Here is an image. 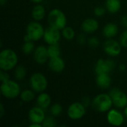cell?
I'll use <instances>...</instances> for the list:
<instances>
[{
  "label": "cell",
  "mask_w": 127,
  "mask_h": 127,
  "mask_svg": "<svg viewBox=\"0 0 127 127\" xmlns=\"http://www.w3.org/2000/svg\"><path fill=\"white\" fill-rule=\"evenodd\" d=\"M9 80H10V76L7 74V71L1 70V71H0V80H1V82L4 83V82H6Z\"/></svg>",
  "instance_id": "1f68e13d"
},
{
  "label": "cell",
  "mask_w": 127,
  "mask_h": 127,
  "mask_svg": "<svg viewBox=\"0 0 127 127\" xmlns=\"http://www.w3.org/2000/svg\"><path fill=\"white\" fill-rule=\"evenodd\" d=\"M119 42L123 48H127V28L121 34Z\"/></svg>",
  "instance_id": "f546056e"
},
{
  "label": "cell",
  "mask_w": 127,
  "mask_h": 127,
  "mask_svg": "<svg viewBox=\"0 0 127 127\" xmlns=\"http://www.w3.org/2000/svg\"><path fill=\"white\" fill-rule=\"evenodd\" d=\"M27 74L25 68L23 65H17L15 68L14 77L16 80H22Z\"/></svg>",
  "instance_id": "d4e9b609"
},
{
  "label": "cell",
  "mask_w": 127,
  "mask_h": 127,
  "mask_svg": "<svg viewBox=\"0 0 127 127\" xmlns=\"http://www.w3.org/2000/svg\"><path fill=\"white\" fill-rule=\"evenodd\" d=\"M33 59L36 63L40 65L48 62L50 57L48 52V48L44 45L37 46L33 51Z\"/></svg>",
  "instance_id": "5bb4252c"
},
{
  "label": "cell",
  "mask_w": 127,
  "mask_h": 127,
  "mask_svg": "<svg viewBox=\"0 0 127 127\" xmlns=\"http://www.w3.org/2000/svg\"><path fill=\"white\" fill-rule=\"evenodd\" d=\"M48 52L50 58L60 57L61 54V48L59 43L48 45Z\"/></svg>",
  "instance_id": "603a6c76"
},
{
  "label": "cell",
  "mask_w": 127,
  "mask_h": 127,
  "mask_svg": "<svg viewBox=\"0 0 127 127\" xmlns=\"http://www.w3.org/2000/svg\"><path fill=\"white\" fill-rule=\"evenodd\" d=\"M92 106L95 111L104 113L108 112L112 108L113 102L109 94L101 93L93 99Z\"/></svg>",
  "instance_id": "7a4b0ae2"
},
{
  "label": "cell",
  "mask_w": 127,
  "mask_h": 127,
  "mask_svg": "<svg viewBox=\"0 0 127 127\" xmlns=\"http://www.w3.org/2000/svg\"><path fill=\"white\" fill-rule=\"evenodd\" d=\"M31 16L35 21L39 22L42 20L45 16V9L44 6L40 4H36V5L32 9Z\"/></svg>",
  "instance_id": "ffe728a7"
},
{
  "label": "cell",
  "mask_w": 127,
  "mask_h": 127,
  "mask_svg": "<svg viewBox=\"0 0 127 127\" xmlns=\"http://www.w3.org/2000/svg\"><path fill=\"white\" fill-rule=\"evenodd\" d=\"M109 95L112 97L113 106L117 109H124L127 106V95L118 88L112 89Z\"/></svg>",
  "instance_id": "ba28073f"
},
{
  "label": "cell",
  "mask_w": 127,
  "mask_h": 127,
  "mask_svg": "<svg viewBox=\"0 0 127 127\" xmlns=\"http://www.w3.org/2000/svg\"><path fill=\"white\" fill-rule=\"evenodd\" d=\"M1 94L7 99L13 100L18 97L21 93V88L19 83L12 80H9L6 82L1 83L0 86Z\"/></svg>",
  "instance_id": "277c9868"
},
{
  "label": "cell",
  "mask_w": 127,
  "mask_h": 127,
  "mask_svg": "<svg viewBox=\"0 0 127 127\" xmlns=\"http://www.w3.org/2000/svg\"><path fill=\"white\" fill-rule=\"evenodd\" d=\"M96 83L100 89H107L111 86L112 78L108 73H103V74H97Z\"/></svg>",
  "instance_id": "e0dca14e"
},
{
  "label": "cell",
  "mask_w": 127,
  "mask_h": 127,
  "mask_svg": "<svg viewBox=\"0 0 127 127\" xmlns=\"http://www.w3.org/2000/svg\"><path fill=\"white\" fill-rule=\"evenodd\" d=\"M30 86L36 93H41L45 92L48 86V81L46 77L40 73H33L30 78Z\"/></svg>",
  "instance_id": "5b68a950"
},
{
  "label": "cell",
  "mask_w": 127,
  "mask_h": 127,
  "mask_svg": "<svg viewBox=\"0 0 127 127\" xmlns=\"http://www.w3.org/2000/svg\"><path fill=\"white\" fill-rule=\"evenodd\" d=\"M116 67V63L111 59H99L95 65V72L96 74L103 73L109 74Z\"/></svg>",
  "instance_id": "30bf717a"
},
{
  "label": "cell",
  "mask_w": 127,
  "mask_h": 127,
  "mask_svg": "<svg viewBox=\"0 0 127 127\" xmlns=\"http://www.w3.org/2000/svg\"><path fill=\"white\" fill-rule=\"evenodd\" d=\"M121 22H122V25L127 28V15H125L122 17Z\"/></svg>",
  "instance_id": "e575fe53"
},
{
  "label": "cell",
  "mask_w": 127,
  "mask_h": 127,
  "mask_svg": "<svg viewBox=\"0 0 127 127\" xmlns=\"http://www.w3.org/2000/svg\"><path fill=\"white\" fill-rule=\"evenodd\" d=\"M122 45L119 41L114 39H107L103 44V51L108 56L111 57H116L119 56L122 51Z\"/></svg>",
  "instance_id": "9c48e42d"
},
{
  "label": "cell",
  "mask_w": 127,
  "mask_h": 127,
  "mask_svg": "<svg viewBox=\"0 0 127 127\" xmlns=\"http://www.w3.org/2000/svg\"><path fill=\"white\" fill-rule=\"evenodd\" d=\"M35 45L33 43V41H28V42H24V44L22 45V52L25 54H30L35 50Z\"/></svg>",
  "instance_id": "4316f807"
},
{
  "label": "cell",
  "mask_w": 127,
  "mask_h": 127,
  "mask_svg": "<svg viewBox=\"0 0 127 127\" xmlns=\"http://www.w3.org/2000/svg\"><path fill=\"white\" fill-rule=\"evenodd\" d=\"M48 67L50 70L55 73H60L64 71L65 68V63L64 60L60 57L50 58L48 60Z\"/></svg>",
  "instance_id": "9a60e30c"
},
{
  "label": "cell",
  "mask_w": 127,
  "mask_h": 127,
  "mask_svg": "<svg viewBox=\"0 0 127 127\" xmlns=\"http://www.w3.org/2000/svg\"><path fill=\"white\" fill-rule=\"evenodd\" d=\"M19 96L22 101L28 103L35 98V92L33 89H25L21 92Z\"/></svg>",
  "instance_id": "7402d4cb"
},
{
  "label": "cell",
  "mask_w": 127,
  "mask_h": 127,
  "mask_svg": "<svg viewBox=\"0 0 127 127\" xmlns=\"http://www.w3.org/2000/svg\"><path fill=\"white\" fill-rule=\"evenodd\" d=\"M78 42H79L80 44H81V45L85 44V43H86V37H85V36H83V34L80 35V36H78Z\"/></svg>",
  "instance_id": "d6a6232c"
},
{
  "label": "cell",
  "mask_w": 127,
  "mask_h": 127,
  "mask_svg": "<svg viewBox=\"0 0 127 127\" xmlns=\"http://www.w3.org/2000/svg\"><path fill=\"white\" fill-rule=\"evenodd\" d=\"M125 69H126V65H125V64H121V65H120V70L122 71H125Z\"/></svg>",
  "instance_id": "74e56055"
},
{
  "label": "cell",
  "mask_w": 127,
  "mask_h": 127,
  "mask_svg": "<svg viewBox=\"0 0 127 127\" xmlns=\"http://www.w3.org/2000/svg\"><path fill=\"white\" fill-rule=\"evenodd\" d=\"M45 117V109L38 106L32 107L28 112V119L31 123H37L42 125Z\"/></svg>",
  "instance_id": "4fadbf2b"
},
{
  "label": "cell",
  "mask_w": 127,
  "mask_h": 127,
  "mask_svg": "<svg viewBox=\"0 0 127 127\" xmlns=\"http://www.w3.org/2000/svg\"><path fill=\"white\" fill-rule=\"evenodd\" d=\"M118 26L114 22H109L103 28V34L107 39H112L115 37L118 33Z\"/></svg>",
  "instance_id": "ac0fdd59"
},
{
  "label": "cell",
  "mask_w": 127,
  "mask_h": 127,
  "mask_svg": "<svg viewBox=\"0 0 127 127\" xmlns=\"http://www.w3.org/2000/svg\"><path fill=\"white\" fill-rule=\"evenodd\" d=\"M4 105L3 103H1L0 104V117L2 118L4 115Z\"/></svg>",
  "instance_id": "d590c367"
},
{
  "label": "cell",
  "mask_w": 127,
  "mask_h": 127,
  "mask_svg": "<svg viewBox=\"0 0 127 127\" xmlns=\"http://www.w3.org/2000/svg\"><path fill=\"white\" fill-rule=\"evenodd\" d=\"M63 112V106L58 103H55L50 106V114L54 117L60 116Z\"/></svg>",
  "instance_id": "484cf974"
},
{
  "label": "cell",
  "mask_w": 127,
  "mask_h": 127,
  "mask_svg": "<svg viewBox=\"0 0 127 127\" xmlns=\"http://www.w3.org/2000/svg\"><path fill=\"white\" fill-rule=\"evenodd\" d=\"M42 125L40 124H37V123H31V124L29 125V127H42Z\"/></svg>",
  "instance_id": "8d00e7d4"
},
{
  "label": "cell",
  "mask_w": 127,
  "mask_h": 127,
  "mask_svg": "<svg viewBox=\"0 0 127 127\" xmlns=\"http://www.w3.org/2000/svg\"><path fill=\"white\" fill-rule=\"evenodd\" d=\"M99 28V22L94 18H87L81 24V29L86 33H92Z\"/></svg>",
  "instance_id": "2e32d148"
},
{
  "label": "cell",
  "mask_w": 127,
  "mask_h": 127,
  "mask_svg": "<svg viewBox=\"0 0 127 127\" xmlns=\"http://www.w3.org/2000/svg\"><path fill=\"white\" fill-rule=\"evenodd\" d=\"M105 7L110 13H116L121 7V0H106Z\"/></svg>",
  "instance_id": "44dd1931"
},
{
  "label": "cell",
  "mask_w": 127,
  "mask_h": 127,
  "mask_svg": "<svg viewBox=\"0 0 127 127\" xmlns=\"http://www.w3.org/2000/svg\"><path fill=\"white\" fill-rule=\"evenodd\" d=\"M86 106L82 102L72 103L67 109V115L68 118L74 121H77L84 117L86 112Z\"/></svg>",
  "instance_id": "52a82bcc"
},
{
  "label": "cell",
  "mask_w": 127,
  "mask_h": 127,
  "mask_svg": "<svg viewBox=\"0 0 127 127\" xmlns=\"http://www.w3.org/2000/svg\"><path fill=\"white\" fill-rule=\"evenodd\" d=\"M106 11H107V10H106V7H104L102 6H97L94 9V14L97 17H101L106 14Z\"/></svg>",
  "instance_id": "f1b7e54d"
},
{
  "label": "cell",
  "mask_w": 127,
  "mask_h": 127,
  "mask_svg": "<svg viewBox=\"0 0 127 127\" xmlns=\"http://www.w3.org/2000/svg\"><path fill=\"white\" fill-rule=\"evenodd\" d=\"M18 56L11 48L3 49L0 53V68L9 71L16 68L18 64Z\"/></svg>",
  "instance_id": "6da1fadb"
},
{
  "label": "cell",
  "mask_w": 127,
  "mask_h": 127,
  "mask_svg": "<svg viewBox=\"0 0 127 127\" xmlns=\"http://www.w3.org/2000/svg\"><path fill=\"white\" fill-rule=\"evenodd\" d=\"M57 126V121L55 117L48 116L45 117L44 121L42 122V127H55Z\"/></svg>",
  "instance_id": "83f0119b"
},
{
  "label": "cell",
  "mask_w": 127,
  "mask_h": 127,
  "mask_svg": "<svg viewBox=\"0 0 127 127\" xmlns=\"http://www.w3.org/2000/svg\"><path fill=\"white\" fill-rule=\"evenodd\" d=\"M36 104L43 109H47L51 106V97L46 92H41L36 97Z\"/></svg>",
  "instance_id": "d6986e66"
},
{
  "label": "cell",
  "mask_w": 127,
  "mask_h": 127,
  "mask_svg": "<svg viewBox=\"0 0 127 127\" xmlns=\"http://www.w3.org/2000/svg\"><path fill=\"white\" fill-rule=\"evenodd\" d=\"M7 0H0V4L1 6L5 5L7 4Z\"/></svg>",
  "instance_id": "ab89813d"
},
{
  "label": "cell",
  "mask_w": 127,
  "mask_h": 127,
  "mask_svg": "<svg viewBox=\"0 0 127 127\" xmlns=\"http://www.w3.org/2000/svg\"><path fill=\"white\" fill-rule=\"evenodd\" d=\"M45 28L42 25L37 21H33L28 24L26 27V34L29 36L33 42L39 41L43 38Z\"/></svg>",
  "instance_id": "8992f818"
},
{
  "label": "cell",
  "mask_w": 127,
  "mask_h": 127,
  "mask_svg": "<svg viewBox=\"0 0 127 127\" xmlns=\"http://www.w3.org/2000/svg\"><path fill=\"white\" fill-rule=\"evenodd\" d=\"M49 26L62 31L67 25V18L63 11L58 8L52 9L48 15Z\"/></svg>",
  "instance_id": "3957f363"
},
{
  "label": "cell",
  "mask_w": 127,
  "mask_h": 127,
  "mask_svg": "<svg viewBox=\"0 0 127 127\" xmlns=\"http://www.w3.org/2000/svg\"><path fill=\"white\" fill-rule=\"evenodd\" d=\"M124 116L127 118V106L124 109Z\"/></svg>",
  "instance_id": "60d3db41"
},
{
  "label": "cell",
  "mask_w": 127,
  "mask_h": 127,
  "mask_svg": "<svg viewBox=\"0 0 127 127\" xmlns=\"http://www.w3.org/2000/svg\"><path fill=\"white\" fill-rule=\"evenodd\" d=\"M82 103H83V104L86 107H87V106H89V104H90V100H89L88 97H84V98L83 99Z\"/></svg>",
  "instance_id": "836d02e7"
},
{
  "label": "cell",
  "mask_w": 127,
  "mask_h": 127,
  "mask_svg": "<svg viewBox=\"0 0 127 127\" xmlns=\"http://www.w3.org/2000/svg\"><path fill=\"white\" fill-rule=\"evenodd\" d=\"M124 115L115 109H111L106 115L107 122L113 127H121L124 123Z\"/></svg>",
  "instance_id": "7c38bea8"
},
{
  "label": "cell",
  "mask_w": 127,
  "mask_h": 127,
  "mask_svg": "<svg viewBox=\"0 0 127 127\" xmlns=\"http://www.w3.org/2000/svg\"><path fill=\"white\" fill-rule=\"evenodd\" d=\"M62 36L66 40H72L75 37V31L74 30L69 26H65L61 31Z\"/></svg>",
  "instance_id": "cb8c5ba5"
},
{
  "label": "cell",
  "mask_w": 127,
  "mask_h": 127,
  "mask_svg": "<svg viewBox=\"0 0 127 127\" xmlns=\"http://www.w3.org/2000/svg\"><path fill=\"white\" fill-rule=\"evenodd\" d=\"M88 44L92 48H97L100 45V40L97 37H91L88 40Z\"/></svg>",
  "instance_id": "4dcf8cb0"
},
{
  "label": "cell",
  "mask_w": 127,
  "mask_h": 127,
  "mask_svg": "<svg viewBox=\"0 0 127 127\" xmlns=\"http://www.w3.org/2000/svg\"><path fill=\"white\" fill-rule=\"evenodd\" d=\"M32 2L35 3V4H40L41 2H42L44 0H31Z\"/></svg>",
  "instance_id": "f35d334b"
},
{
  "label": "cell",
  "mask_w": 127,
  "mask_h": 127,
  "mask_svg": "<svg viewBox=\"0 0 127 127\" xmlns=\"http://www.w3.org/2000/svg\"><path fill=\"white\" fill-rule=\"evenodd\" d=\"M61 36H62V33L60 32V30H58L51 26H49L45 29L43 39H44V41L48 45H52V44L59 43L61 39Z\"/></svg>",
  "instance_id": "8fae6325"
}]
</instances>
